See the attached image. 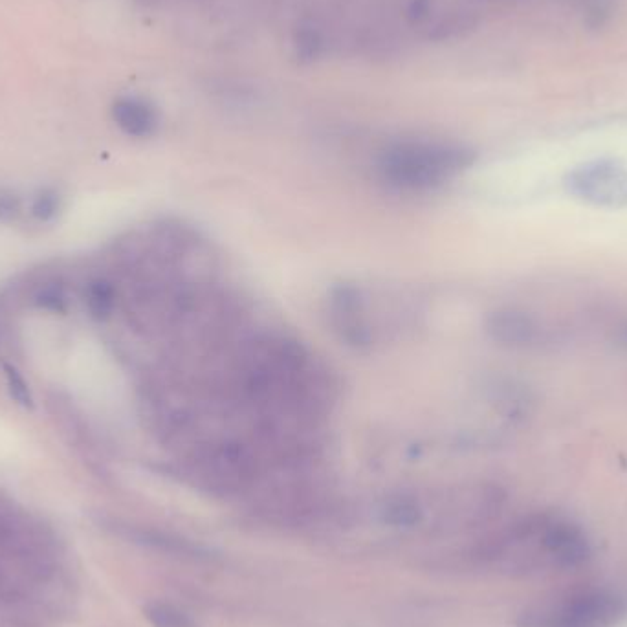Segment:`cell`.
<instances>
[{
    "label": "cell",
    "mask_w": 627,
    "mask_h": 627,
    "mask_svg": "<svg viewBox=\"0 0 627 627\" xmlns=\"http://www.w3.org/2000/svg\"><path fill=\"white\" fill-rule=\"evenodd\" d=\"M593 554L578 523L558 514H530L495 530L466 552L473 567L505 576L574 571Z\"/></svg>",
    "instance_id": "obj_1"
},
{
    "label": "cell",
    "mask_w": 627,
    "mask_h": 627,
    "mask_svg": "<svg viewBox=\"0 0 627 627\" xmlns=\"http://www.w3.org/2000/svg\"><path fill=\"white\" fill-rule=\"evenodd\" d=\"M37 307L50 310V312H65L68 299H66L65 286L57 281L46 283L35 296Z\"/></svg>",
    "instance_id": "obj_10"
},
{
    "label": "cell",
    "mask_w": 627,
    "mask_h": 627,
    "mask_svg": "<svg viewBox=\"0 0 627 627\" xmlns=\"http://www.w3.org/2000/svg\"><path fill=\"white\" fill-rule=\"evenodd\" d=\"M4 376H6V384L10 389V395L17 404L26 409H32L33 396L30 391V385L24 380V376L19 373V369L11 363H4Z\"/></svg>",
    "instance_id": "obj_9"
},
{
    "label": "cell",
    "mask_w": 627,
    "mask_h": 627,
    "mask_svg": "<svg viewBox=\"0 0 627 627\" xmlns=\"http://www.w3.org/2000/svg\"><path fill=\"white\" fill-rule=\"evenodd\" d=\"M626 336H627V334H626Z\"/></svg>",
    "instance_id": "obj_14"
},
{
    "label": "cell",
    "mask_w": 627,
    "mask_h": 627,
    "mask_svg": "<svg viewBox=\"0 0 627 627\" xmlns=\"http://www.w3.org/2000/svg\"><path fill=\"white\" fill-rule=\"evenodd\" d=\"M61 208V200L54 189H41L37 197L33 198L32 215L41 222H50L55 219Z\"/></svg>",
    "instance_id": "obj_11"
},
{
    "label": "cell",
    "mask_w": 627,
    "mask_h": 627,
    "mask_svg": "<svg viewBox=\"0 0 627 627\" xmlns=\"http://www.w3.org/2000/svg\"><path fill=\"white\" fill-rule=\"evenodd\" d=\"M572 197L600 208H626L627 167L618 162H594L574 169L567 178Z\"/></svg>",
    "instance_id": "obj_4"
},
{
    "label": "cell",
    "mask_w": 627,
    "mask_h": 627,
    "mask_svg": "<svg viewBox=\"0 0 627 627\" xmlns=\"http://www.w3.org/2000/svg\"><path fill=\"white\" fill-rule=\"evenodd\" d=\"M472 162V151L459 143L404 140L391 143L378 156V175L400 191H431L461 175Z\"/></svg>",
    "instance_id": "obj_2"
},
{
    "label": "cell",
    "mask_w": 627,
    "mask_h": 627,
    "mask_svg": "<svg viewBox=\"0 0 627 627\" xmlns=\"http://www.w3.org/2000/svg\"><path fill=\"white\" fill-rule=\"evenodd\" d=\"M626 616V594L607 585H585L530 605L517 626L616 627Z\"/></svg>",
    "instance_id": "obj_3"
},
{
    "label": "cell",
    "mask_w": 627,
    "mask_h": 627,
    "mask_svg": "<svg viewBox=\"0 0 627 627\" xmlns=\"http://www.w3.org/2000/svg\"><path fill=\"white\" fill-rule=\"evenodd\" d=\"M145 616L154 627H197L195 620L184 609L165 602L145 605Z\"/></svg>",
    "instance_id": "obj_8"
},
{
    "label": "cell",
    "mask_w": 627,
    "mask_h": 627,
    "mask_svg": "<svg viewBox=\"0 0 627 627\" xmlns=\"http://www.w3.org/2000/svg\"><path fill=\"white\" fill-rule=\"evenodd\" d=\"M112 116L121 131L134 138H147L158 129V112L149 101L136 96L118 99L112 107Z\"/></svg>",
    "instance_id": "obj_6"
},
{
    "label": "cell",
    "mask_w": 627,
    "mask_h": 627,
    "mask_svg": "<svg viewBox=\"0 0 627 627\" xmlns=\"http://www.w3.org/2000/svg\"><path fill=\"white\" fill-rule=\"evenodd\" d=\"M116 288L107 279H94L87 288V308L94 319L110 318L116 308Z\"/></svg>",
    "instance_id": "obj_7"
},
{
    "label": "cell",
    "mask_w": 627,
    "mask_h": 627,
    "mask_svg": "<svg viewBox=\"0 0 627 627\" xmlns=\"http://www.w3.org/2000/svg\"><path fill=\"white\" fill-rule=\"evenodd\" d=\"M615 0H583L585 15L591 24H604L605 19L611 15Z\"/></svg>",
    "instance_id": "obj_12"
},
{
    "label": "cell",
    "mask_w": 627,
    "mask_h": 627,
    "mask_svg": "<svg viewBox=\"0 0 627 627\" xmlns=\"http://www.w3.org/2000/svg\"><path fill=\"white\" fill-rule=\"evenodd\" d=\"M21 215V200L8 191H0V220L11 222Z\"/></svg>",
    "instance_id": "obj_13"
},
{
    "label": "cell",
    "mask_w": 627,
    "mask_h": 627,
    "mask_svg": "<svg viewBox=\"0 0 627 627\" xmlns=\"http://www.w3.org/2000/svg\"><path fill=\"white\" fill-rule=\"evenodd\" d=\"M486 327L495 341L516 349L543 347L554 341V334L545 329L538 319L514 308L494 312L488 318Z\"/></svg>",
    "instance_id": "obj_5"
}]
</instances>
